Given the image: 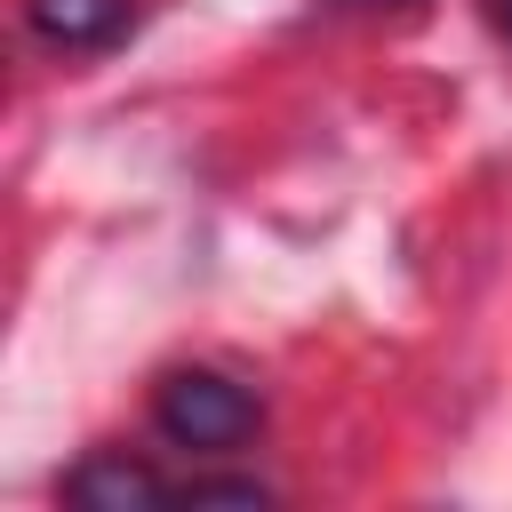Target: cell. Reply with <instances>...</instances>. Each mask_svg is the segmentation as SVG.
<instances>
[{"instance_id":"3957f363","label":"cell","mask_w":512,"mask_h":512,"mask_svg":"<svg viewBox=\"0 0 512 512\" xmlns=\"http://www.w3.org/2000/svg\"><path fill=\"white\" fill-rule=\"evenodd\" d=\"M24 24L64 48V56H88V48H112L128 24H136V0H24Z\"/></svg>"},{"instance_id":"7a4b0ae2","label":"cell","mask_w":512,"mask_h":512,"mask_svg":"<svg viewBox=\"0 0 512 512\" xmlns=\"http://www.w3.org/2000/svg\"><path fill=\"white\" fill-rule=\"evenodd\" d=\"M176 488L144 464V456H128V448H96V456H80L72 472H64V504H80V512H152V504H168Z\"/></svg>"},{"instance_id":"277c9868","label":"cell","mask_w":512,"mask_h":512,"mask_svg":"<svg viewBox=\"0 0 512 512\" xmlns=\"http://www.w3.org/2000/svg\"><path fill=\"white\" fill-rule=\"evenodd\" d=\"M176 496H184V504H272L264 480H184Z\"/></svg>"},{"instance_id":"6da1fadb","label":"cell","mask_w":512,"mask_h":512,"mask_svg":"<svg viewBox=\"0 0 512 512\" xmlns=\"http://www.w3.org/2000/svg\"><path fill=\"white\" fill-rule=\"evenodd\" d=\"M152 424H160L168 448L232 456V448L264 424V408H256V392H248L240 376H224V368H168L160 392H152Z\"/></svg>"},{"instance_id":"5b68a950","label":"cell","mask_w":512,"mask_h":512,"mask_svg":"<svg viewBox=\"0 0 512 512\" xmlns=\"http://www.w3.org/2000/svg\"><path fill=\"white\" fill-rule=\"evenodd\" d=\"M488 16H496V32L512 40V0H488Z\"/></svg>"},{"instance_id":"8992f818","label":"cell","mask_w":512,"mask_h":512,"mask_svg":"<svg viewBox=\"0 0 512 512\" xmlns=\"http://www.w3.org/2000/svg\"><path fill=\"white\" fill-rule=\"evenodd\" d=\"M336 8H408V0H336Z\"/></svg>"}]
</instances>
